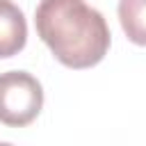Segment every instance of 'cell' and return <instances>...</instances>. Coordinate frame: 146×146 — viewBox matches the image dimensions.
I'll return each mask as SVG.
<instances>
[{"label":"cell","mask_w":146,"mask_h":146,"mask_svg":"<svg viewBox=\"0 0 146 146\" xmlns=\"http://www.w3.org/2000/svg\"><path fill=\"white\" fill-rule=\"evenodd\" d=\"M34 25L41 41L66 68H91L110 50V27L103 14L84 0H41Z\"/></svg>","instance_id":"obj_1"},{"label":"cell","mask_w":146,"mask_h":146,"mask_svg":"<svg viewBox=\"0 0 146 146\" xmlns=\"http://www.w3.org/2000/svg\"><path fill=\"white\" fill-rule=\"evenodd\" d=\"M43 107L41 82L27 71L0 73V123L7 128L30 125Z\"/></svg>","instance_id":"obj_2"},{"label":"cell","mask_w":146,"mask_h":146,"mask_svg":"<svg viewBox=\"0 0 146 146\" xmlns=\"http://www.w3.org/2000/svg\"><path fill=\"white\" fill-rule=\"evenodd\" d=\"M27 43V23L11 0H0V59L18 55Z\"/></svg>","instance_id":"obj_3"},{"label":"cell","mask_w":146,"mask_h":146,"mask_svg":"<svg viewBox=\"0 0 146 146\" xmlns=\"http://www.w3.org/2000/svg\"><path fill=\"white\" fill-rule=\"evenodd\" d=\"M119 23L128 41L146 46V0H119Z\"/></svg>","instance_id":"obj_4"}]
</instances>
